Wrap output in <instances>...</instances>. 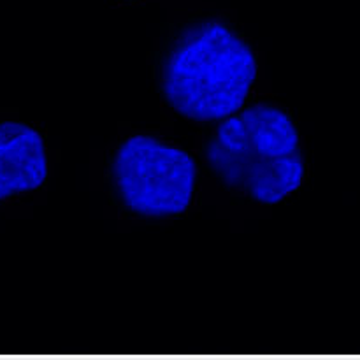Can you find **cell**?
Instances as JSON below:
<instances>
[{"instance_id": "1", "label": "cell", "mask_w": 360, "mask_h": 360, "mask_svg": "<svg viewBox=\"0 0 360 360\" xmlns=\"http://www.w3.org/2000/svg\"><path fill=\"white\" fill-rule=\"evenodd\" d=\"M214 176L232 192L259 204H278L304 179L294 122L273 104H255L229 116L206 150Z\"/></svg>"}, {"instance_id": "2", "label": "cell", "mask_w": 360, "mask_h": 360, "mask_svg": "<svg viewBox=\"0 0 360 360\" xmlns=\"http://www.w3.org/2000/svg\"><path fill=\"white\" fill-rule=\"evenodd\" d=\"M255 79L257 60L248 42L227 25L204 21L172 46L162 91L185 118L213 122L238 112Z\"/></svg>"}, {"instance_id": "3", "label": "cell", "mask_w": 360, "mask_h": 360, "mask_svg": "<svg viewBox=\"0 0 360 360\" xmlns=\"http://www.w3.org/2000/svg\"><path fill=\"white\" fill-rule=\"evenodd\" d=\"M112 181L127 210L139 217L167 218L183 213L192 202L197 167L181 148L136 136L116 150Z\"/></svg>"}, {"instance_id": "4", "label": "cell", "mask_w": 360, "mask_h": 360, "mask_svg": "<svg viewBox=\"0 0 360 360\" xmlns=\"http://www.w3.org/2000/svg\"><path fill=\"white\" fill-rule=\"evenodd\" d=\"M48 178L41 134L21 122H0V207L35 192Z\"/></svg>"}]
</instances>
